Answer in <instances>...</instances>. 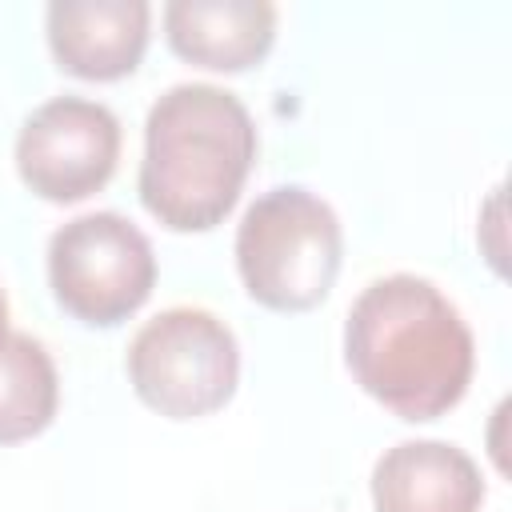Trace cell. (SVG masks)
I'll use <instances>...</instances> for the list:
<instances>
[{
  "label": "cell",
  "mask_w": 512,
  "mask_h": 512,
  "mask_svg": "<svg viewBox=\"0 0 512 512\" xmlns=\"http://www.w3.org/2000/svg\"><path fill=\"white\" fill-rule=\"evenodd\" d=\"M352 380L400 420H436L472 384L476 344L460 308L424 276L372 280L344 320Z\"/></svg>",
  "instance_id": "1"
},
{
  "label": "cell",
  "mask_w": 512,
  "mask_h": 512,
  "mask_svg": "<svg viewBox=\"0 0 512 512\" xmlns=\"http://www.w3.org/2000/svg\"><path fill=\"white\" fill-rule=\"evenodd\" d=\"M256 160V124L236 92L168 88L144 120L140 200L172 232H208L240 200Z\"/></svg>",
  "instance_id": "2"
},
{
  "label": "cell",
  "mask_w": 512,
  "mask_h": 512,
  "mask_svg": "<svg viewBox=\"0 0 512 512\" xmlns=\"http://www.w3.org/2000/svg\"><path fill=\"white\" fill-rule=\"evenodd\" d=\"M344 232L308 188L284 184L248 204L236 228V268L248 296L272 312L316 308L340 272Z\"/></svg>",
  "instance_id": "3"
},
{
  "label": "cell",
  "mask_w": 512,
  "mask_h": 512,
  "mask_svg": "<svg viewBox=\"0 0 512 512\" xmlns=\"http://www.w3.org/2000/svg\"><path fill=\"white\" fill-rule=\"evenodd\" d=\"M132 392L168 420H196L224 408L240 384V344L204 308H168L128 344Z\"/></svg>",
  "instance_id": "4"
},
{
  "label": "cell",
  "mask_w": 512,
  "mask_h": 512,
  "mask_svg": "<svg viewBox=\"0 0 512 512\" xmlns=\"http://www.w3.org/2000/svg\"><path fill=\"white\" fill-rule=\"evenodd\" d=\"M48 284L68 316L112 328L152 296L156 256L148 236L120 212H88L52 232Z\"/></svg>",
  "instance_id": "5"
},
{
  "label": "cell",
  "mask_w": 512,
  "mask_h": 512,
  "mask_svg": "<svg viewBox=\"0 0 512 512\" xmlns=\"http://www.w3.org/2000/svg\"><path fill=\"white\" fill-rule=\"evenodd\" d=\"M120 160V120L84 96L40 104L16 136V172L48 204H76L100 192Z\"/></svg>",
  "instance_id": "6"
},
{
  "label": "cell",
  "mask_w": 512,
  "mask_h": 512,
  "mask_svg": "<svg viewBox=\"0 0 512 512\" xmlns=\"http://www.w3.org/2000/svg\"><path fill=\"white\" fill-rule=\"evenodd\" d=\"M152 8L144 0H52L48 48L80 80H120L148 48Z\"/></svg>",
  "instance_id": "7"
},
{
  "label": "cell",
  "mask_w": 512,
  "mask_h": 512,
  "mask_svg": "<svg viewBox=\"0 0 512 512\" xmlns=\"http://www.w3.org/2000/svg\"><path fill=\"white\" fill-rule=\"evenodd\" d=\"M484 476L448 440H404L372 468L376 512H480Z\"/></svg>",
  "instance_id": "8"
},
{
  "label": "cell",
  "mask_w": 512,
  "mask_h": 512,
  "mask_svg": "<svg viewBox=\"0 0 512 512\" xmlns=\"http://www.w3.org/2000/svg\"><path fill=\"white\" fill-rule=\"evenodd\" d=\"M164 32L180 60L212 72L260 64L276 40V4L268 0H172Z\"/></svg>",
  "instance_id": "9"
},
{
  "label": "cell",
  "mask_w": 512,
  "mask_h": 512,
  "mask_svg": "<svg viewBox=\"0 0 512 512\" xmlns=\"http://www.w3.org/2000/svg\"><path fill=\"white\" fill-rule=\"evenodd\" d=\"M60 404L56 364L40 340L12 332L0 348V444L40 436Z\"/></svg>",
  "instance_id": "10"
},
{
  "label": "cell",
  "mask_w": 512,
  "mask_h": 512,
  "mask_svg": "<svg viewBox=\"0 0 512 512\" xmlns=\"http://www.w3.org/2000/svg\"><path fill=\"white\" fill-rule=\"evenodd\" d=\"M8 336H12V332H8V300H4V288H0V348H4Z\"/></svg>",
  "instance_id": "11"
}]
</instances>
